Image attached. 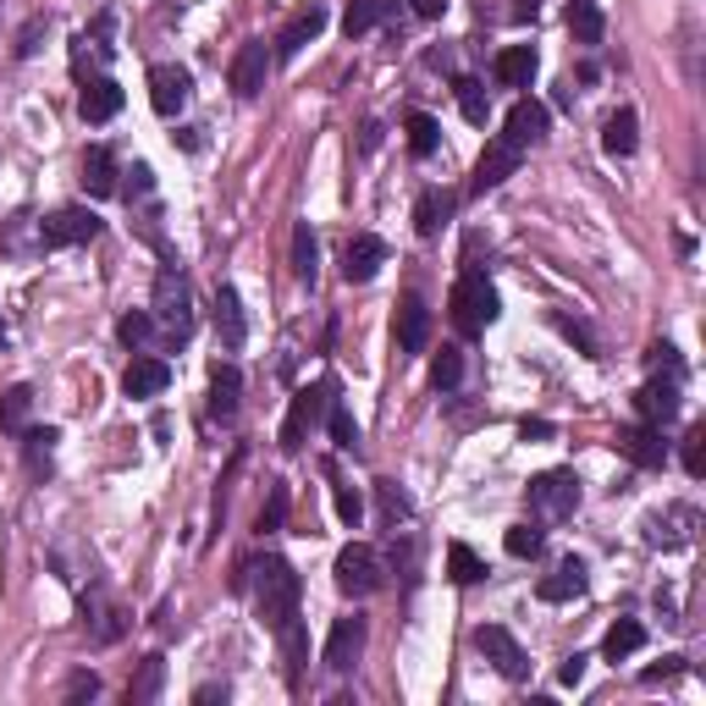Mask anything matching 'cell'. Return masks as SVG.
<instances>
[{
  "label": "cell",
  "instance_id": "6f0895ef",
  "mask_svg": "<svg viewBox=\"0 0 706 706\" xmlns=\"http://www.w3.org/2000/svg\"><path fill=\"white\" fill-rule=\"evenodd\" d=\"M45 29H51V23H45V18H34V23L23 29V40H18V56H34V51H40V34H45Z\"/></svg>",
  "mask_w": 706,
  "mask_h": 706
},
{
  "label": "cell",
  "instance_id": "2e32d148",
  "mask_svg": "<svg viewBox=\"0 0 706 706\" xmlns=\"http://www.w3.org/2000/svg\"><path fill=\"white\" fill-rule=\"evenodd\" d=\"M172 387V365L161 353H133V365L122 371V393L128 398H161Z\"/></svg>",
  "mask_w": 706,
  "mask_h": 706
},
{
  "label": "cell",
  "instance_id": "94428289",
  "mask_svg": "<svg viewBox=\"0 0 706 706\" xmlns=\"http://www.w3.org/2000/svg\"><path fill=\"white\" fill-rule=\"evenodd\" d=\"M536 12H541V0H514V23H536Z\"/></svg>",
  "mask_w": 706,
  "mask_h": 706
},
{
  "label": "cell",
  "instance_id": "816d5d0a",
  "mask_svg": "<svg viewBox=\"0 0 706 706\" xmlns=\"http://www.w3.org/2000/svg\"><path fill=\"white\" fill-rule=\"evenodd\" d=\"M95 695H100V673H89V668H84V673H73V679H67V690H62V701H95Z\"/></svg>",
  "mask_w": 706,
  "mask_h": 706
},
{
  "label": "cell",
  "instance_id": "f5cc1de1",
  "mask_svg": "<svg viewBox=\"0 0 706 706\" xmlns=\"http://www.w3.org/2000/svg\"><path fill=\"white\" fill-rule=\"evenodd\" d=\"M646 365H651V371H673V376H684V365H679V353H673L668 342H657V348L646 353Z\"/></svg>",
  "mask_w": 706,
  "mask_h": 706
},
{
  "label": "cell",
  "instance_id": "74e56055",
  "mask_svg": "<svg viewBox=\"0 0 706 706\" xmlns=\"http://www.w3.org/2000/svg\"><path fill=\"white\" fill-rule=\"evenodd\" d=\"M29 409H34V387H7L0 393V426L7 431H29Z\"/></svg>",
  "mask_w": 706,
  "mask_h": 706
},
{
  "label": "cell",
  "instance_id": "91938a15",
  "mask_svg": "<svg viewBox=\"0 0 706 706\" xmlns=\"http://www.w3.org/2000/svg\"><path fill=\"white\" fill-rule=\"evenodd\" d=\"M227 695H232L227 684H199V690H194V701H199V706H210V701H227Z\"/></svg>",
  "mask_w": 706,
  "mask_h": 706
},
{
  "label": "cell",
  "instance_id": "e0dca14e",
  "mask_svg": "<svg viewBox=\"0 0 706 706\" xmlns=\"http://www.w3.org/2000/svg\"><path fill=\"white\" fill-rule=\"evenodd\" d=\"M265 73H271V45L265 40H249L238 56H232V95L238 100H254L265 89Z\"/></svg>",
  "mask_w": 706,
  "mask_h": 706
},
{
  "label": "cell",
  "instance_id": "30bf717a",
  "mask_svg": "<svg viewBox=\"0 0 706 706\" xmlns=\"http://www.w3.org/2000/svg\"><path fill=\"white\" fill-rule=\"evenodd\" d=\"M188 100H194V73H188V67H177V62L150 67V106H155V117L172 122Z\"/></svg>",
  "mask_w": 706,
  "mask_h": 706
},
{
  "label": "cell",
  "instance_id": "8d00e7d4",
  "mask_svg": "<svg viewBox=\"0 0 706 706\" xmlns=\"http://www.w3.org/2000/svg\"><path fill=\"white\" fill-rule=\"evenodd\" d=\"M155 331H161V326H155V315H150V309H128V315L117 320V337H122L133 353H144V348L155 342Z\"/></svg>",
  "mask_w": 706,
  "mask_h": 706
},
{
  "label": "cell",
  "instance_id": "9a60e30c",
  "mask_svg": "<svg viewBox=\"0 0 706 706\" xmlns=\"http://www.w3.org/2000/svg\"><path fill=\"white\" fill-rule=\"evenodd\" d=\"M326 18H331V12L320 7V0H309L304 12H293V18H287V29L276 34V51H271V56H276V62H293V56H298V51H304L309 40H320Z\"/></svg>",
  "mask_w": 706,
  "mask_h": 706
},
{
  "label": "cell",
  "instance_id": "7c38bea8",
  "mask_svg": "<svg viewBox=\"0 0 706 706\" xmlns=\"http://www.w3.org/2000/svg\"><path fill=\"white\" fill-rule=\"evenodd\" d=\"M365 640H371V624H365V618H337L331 635H326L320 662H326L331 673H353V662L365 657Z\"/></svg>",
  "mask_w": 706,
  "mask_h": 706
},
{
  "label": "cell",
  "instance_id": "603a6c76",
  "mask_svg": "<svg viewBox=\"0 0 706 706\" xmlns=\"http://www.w3.org/2000/svg\"><path fill=\"white\" fill-rule=\"evenodd\" d=\"M426 342H431V304L420 293H409L404 309H398V348L404 353H426Z\"/></svg>",
  "mask_w": 706,
  "mask_h": 706
},
{
  "label": "cell",
  "instance_id": "ab89813d",
  "mask_svg": "<svg viewBox=\"0 0 706 706\" xmlns=\"http://www.w3.org/2000/svg\"><path fill=\"white\" fill-rule=\"evenodd\" d=\"M326 420H331V442H337L342 453H360V420L348 415V404H337V398H331Z\"/></svg>",
  "mask_w": 706,
  "mask_h": 706
},
{
  "label": "cell",
  "instance_id": "484cf974",
  "mask_svg": "<svg viewBox=\"0 0 706 706\" xmlns=\"http://www.w3.org/2000/svg\"><path fill=\"white\" fill-rule=\"evenodd\" d=\"M635 144H640V117H635L629 106H618V111L607 117V128H602V150H607L613 161H629Z\"/></svg>",
  "mask_w": 706,
  "mask_h": 706
},
{
  "label": "cell",
  "instance_id": "60d3db41",
  "mask_svg": "<svg viewBox=\"0 0 706 706\" xmlns=\"http://www.w3.org/2000/svg\"><path fill=\"white\" fill-rule=\"evenodd\" d=\"M276 635H282V651H287V684H298V673H304V651H309L304 624H298V618H287Z\"/></svg>",
  "mask_w": 706,
  "mask_h": 706
},
{
  "label": "cell",
  "instance_id": "44dd1931",
  "mask_svg": "<svg viewBox=\"0 0 706 706\" xmlns=\"http://www.w3.org/2000/svg\"><path fill=\"white\" fill-rule=\"evenodd\" d=\"M238 409H243V371L227 360V365L210 371V415H216L221 426H232Z\"/></svg>",
  "mask_w": 706,
  "mask_h": 706
},
{
  "label": "cell",
  "instance_id": "4fadbf2b",
  "mask_svg": "<svg viewBox=\"0 0 706 706\" xmlns=\"http://www.w3.org/2000/svg\"><path fill=\"white\" fill-rule=\"evenodd\" d=\"M613 448H618L635 470H662V464H668V442H662V431L646 426V420H640V426H624V431L613 437Z\"/></svg>",
  "mask_w": 706,
  "mask_h": 706
},
{
  "label": "cell",
  "instance_id": "3957f363",
  "mask_svg": "<svg viewBox=\"0 0 706 706\" xmlns=\"http://www.w3.org/2000/svg\"><path fill=\"white\" fill-rule=\"evenodd\" d=\"M448 315H453V326H459L464 337H481V331L503 315V298H497V287L486 282V271H464V276L453 282Z\"/></svg>",
  "mask_w": 706,
  "mask_h": 706
},
{
  "label": "cell",
  "instance_id": "681fc988",
  "mask_svg": "<svg viewBox=\"0 0 706 706\" xmlns=\"http://www.w3.org/2000/svg\"><path fill=\"white\" fill-rule=\"evenodd\" d=\"M282 519H287V486H282V481H271V503L260 508V530L271 536V530H282Z\"/></svg>",
  "mask_w": 706,
  "mask_h": 706
},
{
  "label": "cell",
  "instance_id": "ac0fdd59",
  "mask_svg": "<svg viewBox=\"0 0 706 706\" xmlns=\"http://www.w3.org/2000/svg\"><path fill=\"white\" fill-rule=\"evenodd\" d=\"M382 265H387V243H382L376 232L348 238V249H342V276H348V282H376Z\"/></svg>",
  "mask_w": 706,
  "mask_h": 706
},
{
  "label": "cell",
  "instance_id": "f1b7e54d",
  "mask_svg": "<svg viewBox=\"0 0 706 706\" xmlns=\"http://www.w3.org/2000/svg\"><path fill=\"white\" fill-rule=\"evenodd\" d=\"M569 34H574V45H602V34H607V18H602V7L596 0H569Z\"/></svg>",
  "mask_w": 706,
  "mask_h": 706
},
{
  "label": "cell",
  "instance_id": "7402d4cb",
  "mask_svg": "<svg viewBox=\"0 0 706 706\" xmlns=\"http://www.w3.org/2000/svg\"><path fill=\"white\" fill-rule=\"evenodd\" d=\"M216 331H221V348L227 353H238L243 342H249V320H243V298H238V287H216Z\"/></svg>",
  "mask_w": 706,
  "mask_h": 706
},
{
  "label": "cell",
  "instance_id": "8992f818",
  "mask_svg": "<svg viewBox=\"0 0 706 706\" xmlns=\"http://www.w3.org/2000/svg\"><path fill=\"white\" fill-rule=\"evenodd\" d=\"M331 398H337V387H331V382H315V387L293 393L287 420H282V448H287V453H298V448L309 442V431L320 426V415L331 409Z\"/></svg>",
  "mask_w": 706,
  "mask_h": 706
},
{
  "label": "cell",
  "instance_id": "ee69618b",
  "mask_svg": "<svg viewBox=\"0 0 706 706\" xmlns=\"http://www.w3.org/2000/svg\"><path fill=\"white\" fill-rule=\"evenodd\" d=\"M331 508H337V519H342L348 530H353V525L365 519V497L353 492V486H331Z\"/></svg>",
  "mask_w": 706,
  "mask_h": 706
},
{
  "label": "cell",
  "instance_id": "9c48e42d",
  "mask_svg": "<svg viewBox=\"0 0 706 706\" xmlns=\"http://www.w3.org/2000/svg\"><path fill=\"white\" fill-rule=\"evenodd\" d=\"M470 640H475V651H481V657H486V662H492L503 679H514V684H519V679L530 673V657L519 651V640H514L503 624H481Z\"/></svg>",
  "mask_w": 706,
  "mask_h": 706
},
{
  "label": "cell",
  "instance_id": "d6986e66",
  "mask_svg": "<svg viewBox=\"0 0 706 706\" xmlns=\"http://www.w3.org/2000/svg\"><path fill=\"white\" fill-rule=\"evenodd\" d=\"M547 106L541 100H514V111H508V122H503V139L514 144V150H530V144H541L547 139Z\"/></svg>",
  "mask_w": 706,
  "mask_h": 706
},
{
  "label": "cell",
  "instance_id": "e575fe53",
  "mask_svg": "<svg viewBox=\"0 0 706 706\" xmlns=\"http://www.w3.org/2000/svg\"><path fill=\"white\" fill-rule=\"evenodd\" d=\"M56 442H62V431H56V426H34V431H23V453H29V470H34V475H51V453H56Z\"/></svg>",
  "mask_w": 706,
  "mask_h": 706
},
{
  "label": "cell",
  "instance_id": "d4e9b609",
  "mask_svg": "<svg viewBox=\"0 0 706 706\" xmlns=\"http://www.w3.org/2000/svg\"><path fill=\"white\" fill-rule=\"evenodd\" d=\"M536 67H541V56H536L530 45H508V51L492 62V73H497V84H503V89H530Z\"/></svg>",
  "mask_w": 706,
  "mask_h": 706
},
{
  "label": "cell",
  "instance_id": "4316f807",
  "mask_svg": "<svg viewBox=\"0 0 706 706\" xmlns=\"http://www.w3.org/2000/svg\"><path fill=\"white\" fill-rule=\"evenodd\" d=\"M122 172H117V155L106 150V144H95L89 155H84V188H89V199H111L122 183H117Z\"/></svg>",
  "mask_w": 706,
  "mask_h": 706
},
{
  "label": "cell",
  "instance_id": "8fae6325",
  "mask_svg": "<svg viewBox=\"0 0 706 706\" xmlns=\"http://www.w3.org/2000/svg\"><path fill=\"white\" fill-rule=\"evenodd\" d=\"M695 530H701V514H695L690 503H668L662 514H651V519H646V541H651V547H662V552L690 547V541H695Z\"/></svg>",
  "mask_w": 706,
  "mask_h": 706
},
{
  "label": "cell",
  "instance_id": "7bdbcfd3",
  "mask_svg": "<svg viewBox=\"0 0 706 706\" xmlns=\"http://www.w3.org/2000/svg\"><path fill=\"white\" fill-rule=\"evenodd\" d=\"M679 459H684V475H690V481L706 475V426H690V431H684V453H679Z\"/></svg>",
  "mask_w": 706,
  "mask_h": 706
},
{
  "label": "cell",
  "instance_id": "e7e4bbea",
  "mask_svg": "<svg viewBox=\"0 0 706 706\" xmlns=\"http://www.w3.org/2000/svg\"><path fill=\"white\" fill-rule=\"evenodd\" d=\"M0 348H7V326H0Z\"/></svg>",
  "mask_w": 706,
  "mask_h": 706
},
{
  "label": "cell",
  "instance_id": "680465c9",
  "mask_svg": "<svg viewBox=\"0 0 706 706\" xmlns=\"http://www.w3.org/2000/svg\"><path fill=\"white\" fill-rule=\"evenodd\" d=\"M409 7H415V18H420V23H437V18L448 12V0H409Z\"/></svg>",
  "mask_w": 706,
  "mask_h": 706
},
{
  "label": "cell",
  "instance_id": "7a4b0ae2",
  "mask_svg": "<svg viewBox=\"0 0 706 706\" xmlns=\"http://www.w3.org/2000/svg\"><path fill=\"white\" fill-rule=\"evenodd\" d=\"M150 315H155V326H161L166 342H188V337H194V287H188V276H183L177 265H166V271L155 276Z\"/></svg>",
  "mask_w": 706,
  "mask_h": 706
},
{
  "label": "cell",
  "instance_id": "c3c4849f",
  "mask_svg": "<svg viewBox=\"0 0 706 706\" xmlns=\"http://www.w3.org/2000/svg\"><path fill=\"white\" fill-rule=\"evenodd\" d=\"M376 497H382V514H387V525L409 519V497L398 492V481H376Z\"/></svg>",
  "mask_w": 706,
  "mask_h": 706
},
{
  "label": "cell",
  "instance_id": "836d02e7",
  "mask_svg": "<svg viewBox=\"0 0 706 706\" xmlns=\"http://www.w3.org/2000/svg\"><path fill=\"white\" fill-rule=\"evenodd\" d=\"M453 95H459L464 122L486 128V117H492V95H486V84H481V78H459V84H453Z\"/></svg>",
  "mask_w": 706,
  "mask_h": 706
},
{
  "label": "cell",
  "instance_id": "5bb4252c",
  "mask_svg": "<svg viewBox=\"0 0 706 706\" xmlns=\"http://www.w3.org/2000/svg\"><path fill=\"white\" fill-rule=\"evenodd\" d=\"M519 161H525V150H514L503 133L486 144V155H481V166H475V183H470V194H492V188H503L514 172H519Z\"/></svg>",
  "mask_w": 706,
  "mask_h": 706
},
{
  "label": "cell",
  "instance_id": "f546056e",
  "mask_svg": "<svg viewBox=\"0 0 706 706\" xmlns=\"http://www.w3.org/2000/svg\"><path fill=\"white\" fill-rule=\"evenodd\" d=\"M404 128H409V155H415V161H431V155L442 150V122H437L431 111H409Z\"/></svg>",
  "mask_w": 706,
  "mask_h": 706
},
{
  "label": "cell",
  "instance_id": "6da1fadb",
  "mask_svg": "<svg viewBox=\"0 0 706 706\" xmlns=\"http://www.w3.org/2000/svg\"><path fill=\"white\" fill-rule=\"evenodd\" d=\"M249 574H254V607H260V618L271 629H282L287 618H298L304 580H298V569L287 558H260V563H249Z\"/></svg>",
  "mask_w": 706,
  "mask_h": 706
},
{
  "label": "cell",
  "instance_id": "9f6ffc18",
  "mask_svg": "<svg viewBox=\"0 0 706 706\" xmlns=\"http://www.w3.org/2000/svg\"><path fill=\"white\" fill-rule=\"evenodd\" d=\"M519 437H525V442H552L558 431H552V420H530V415H525V420H519Z\"/></svg>",
  "mask_w": 706,
  "mask_h": 706
},
{
  "label": "cell",
  "instance_id": "f35d334b",
  "mask_svg": "<svg viewBox=\"0 0 706 706\" xmlns=\"http://www.w3.org/2000/svg\"><path fill=\"white\" fill-rule=\"evenodd\" d=\"M382 23V0H348V12H342V34L348 40H360Z\"/></svg>",
  "mask_w": 706,
  "mask_h": 706
},
{
  "label": "cell",
  "instance_id": "4dcf8cb0",
  "mask_svg": "<svg viewBox=\"0 0 706 706\" xmlns=\"http://www.w3.org/2000/svg\"><path fill=\"white\" fill-rule=\"evenodd\" d=\"M640 646H646V624L618 618V624L607 629V640H602V657H607V662H624V657H635Z\"/></svg>",
  "mask_w": 706,
  "mask_h": 706
},
{
  "label": "cell",
  "instance_id": "ffe728a7",
  "mask_svg": "<svg viewBox=\"0 0 706 706\" xmlns=\"http://www.w3.org/2000/svg\"><path fill=\"white\" fill-rule=\"evenodd\" d=\"M591 591V569H585V558H563L541 585H536V596L541 602H580Z\"/></svg>",
  "mask_w": 706,
  "mask_h": 706
},
{
  "label": "cell",
  "instance_id": "db71d44e",
  "mask_svg": "<svg viewBox=\"0 0 706 706\" xmlns=\"http://www.w3.org/2000/svg\"><path fill=\"white\" fill-rule=\"evenodd\" d=\"M585 662H591L585 651H574V657H563V668H558V684H569V690H574V684L585 679Z\"/></svg>",
  "mask_w": 706,
  "mask_h": 706
},
{
  "label": "cell",
  "instance_id": "277c9868",
  "mask_svg": "<svg viewBox=\"0 0 706 706\" xmlns=\"http://www.w3.org/2000/svg\"><path fill=\"white\" fill-rule=\"evenodd\" d=\"M525 503L541 525H563L574 508H580V475L574 470H541L530 486H525Z\"/></svg>",
  "mask_w": 706,
  "mask_h": 706
},
{
  "label": "cell",
  "instance_id": "7dc6e473",
  "mask_svg": "<svg viewBox=\"0 0 706 706\" xmlns=\"http://www.w3.org/2000/svg\"><path fill=\"white\" fill-rule=\"evenodd\" d=\"M122 194H128V205H150V199H155V172L139 161V166L128 172V188H122Z\"/></svg>",
  "mask_w": 706,
  "mask_h": 706
},
{
  "label": "cell",
  "instance_id": "d590c367",
  "mask_svg": "<svg viewBox=\"0 0 706 706\" xmlns=\"http://www.w3.org/2000/svg\"><path fill=\"white\" fill-rule=\"evenodd\" d=\"M448 580H453V585H481V580H486L481 552L464 547V541H453V547H448Z\"/></svg>",
  "mask_w": 706,
  "mask_h": 706
},
{
  "label": "cell",
  "instance_id": "be15d7a7",
  "mask_svg": "<svg viewBox=\"0 0 706 706\" xmlns=\"http://www.w3.org/2000/svg\"><path fill=\"white\" fill-rule=\"evenodd\" d=\"M177 144H183V150H199L205 139H199V128H177Z\"/></svg>",
  "mask_w": 706,
  "mask_h": 706
},
{
  "label": "cell",
  "instance_id": "d6a6232c",
  "mask_svg": "<svg viewBox=\"0 0 706 706\" xmlns=\"http://www.w3.org/2000/svg\"><path fill=\"white\" fill-rule=\"evenodd\" d=\"M293 276H298V282H315V276H320V243H315L309 221L293 227Z\"/></svg>",
  "mask_w": 706,
  "mask_h": 706
},
{
  "label": "cell",
  "instance_id": "1f68e13d",
  "mask_svg": "<svg viewBox=\"0 0 706 706\" xmlns=\"http://www.w3.org/2000/svg\"><path fill=\"white\" fill-rule=\"evenodd\" d=\"M161 690H166V657L155 651V657H144V662H139V679L128 684V701H133V706H150Z\"/></svg>",
  "mask_w": 706,
  "mask_h": 706
},
{
  "label": "cell",
  "instance_id": "b9f144b4",
  "mask_svg": "<svg viewBox=\"0 0 706 706\" xmlns=\"http://www.w3.org/2000/svg\"><path fill=\"white\" fill-rule=\"evenodd\" d=\"M431 382H437L442 393H453V387L464 382V353H459V348H442L437 360H431Z\"/></svg>",
  "mask_w": 706,
  "mask_h": 706
},
{
  "label": "cell",
  "instance_id": "11a10c76",
  "mask_svg": "<svg viewBox=\"0 0 706 706\" xmlns=\"http://www.w3.org/2000/svg\"><path fill=\"white\" fill-rule=\"evenodd\" d=\"M684 673V657H662V668H646L640 684H662V679H679Z\"/></svg>",
  "mask_w": 706,
  "mask_h": 706
},
{
  "label": "cell",
  "instance_id": "f6af8a7d",
  "mask_svg": "<svg viewBox=\"0 0 706 706\" xmlns=\"http://www.w3.org/2000/svg\"><path fill=\"white\" fill-rule=\"evenodd\" d=\"M541 541H547V536H541L536 525H514V530L503 536V547H508V558H536V552H541Z\"/></svg>",
  "mask_w": 706,
  "mask_h": 706
},
{
  "label": "cell",
  "instance_id": "83f0119b",
  "mask_svg": "<svg viewBox=\"0 0 706 706\" xmlns=\"http://www.w3.org/2000/svg\"><path fill=\"white\" fill-rule=\"evenodd\" d=\"M448 216H453V194H448V188H426V194L415 199V232H420V238H437V232L448 227Z\"/></svg>",
  "mask_w": 706,
  "mask_h": 706
},
{
  "label": "cell",
  "instance_id": "5b68a950",
  "mask_svg": "<svg viewBox=\"0 0 706 706\" xmlns=\"http://www.w3.org/2000/svg\"><path fill=\"white\" fill-rule=\"evenodd\" d=\"M331 574H337V591H342V596H353V602H365V596H376V591L387 585V563H382V552H376V547H365V541L342 547Z\"/></svg>",
  "mask_w": 706,
  "mask_h": 706
},
{
  "label": "cell",
  "instance_id": "6125c7cd",
  "mask_svg": "<svg viewBox=\"0 0 706 706\" xmlns=\"http://www.w3.org/2000/svg\"><path fill=\"white\" fill-rule=\"evenodd\" d=\"M376 144H382V122H365V139H360V150H365V155H371V150H376Z\"/></svg>",
  "mask_w": 706,
  "mask_h": 706
},
{
  "label": "cell",
  "instance_id": "52a82bcc",
  "mask_svg": "<svg viewBox=\"0 0 706 706\" xmlns=\"http://www.w3.org/2000/svg\"><path fill=\"white\" fill-rule=\"evenodd\" d=\"M95 238H100V216L84 210V205H67V210L40 221V243L45 249H78V243H95Z\"/></svg>",
  "mask_w": 706,
  "mask_h": 706
},
{
  "label": "cell",
  "instance_id": "bcb514c9",
  "mask_svg": "<svg viewBox=\"0 0 706 706\" xmlns=\"http://www.w3.org/2000/svg\"><path fill=\"white\" fill-rule=\"evenodd\" d=\"M552 326H558L569 342H580V353H591V360H596V337H591V326H585V320H574V315H563V309H558V315H552Z\"/></svg>",
  "mask_w": 706,
  "mask_h": 706
},
{
  "label": "cell",
  "instance_id": "ba28073f",
  "mask_svg": "<svg viewBox=\"0 0 706 706\" xmlns=\"http://www.w3.org/2000/svg\"><path fill=\"white\" fill-rule=\"evenodd\" d=\"M679 393H684V376H673V371H668V376H651V382L635 393V415H640L646 426H657V431H662V426H673V420H679V409H684V398H679Z\"/></svg>",
  "mask_w": 706,
  "mask_h": 706
},
{
  "label": "cell",
  "instance_id": "f907efd6",
  "mask_svg": "<svg viewBox=\"0 0 706 706\" xmlns=\"http://www.w3.org/2000/svg\"><path fill=\"white\" fill-rule=\"evenodd\" d=\"M128 624H133V618H128L122 607H106V613H100V624H95V646H111V640H122V635H128Z\"/></svg>",
  "mask_w": 706,
  "mask_h": 706
},
{
  "label": "cell",
  "instance_id": "cb8c5ba5",
  "mask_svg": "<svg viewBox=\"0 0 706 706\" xmlns=\"http://www.w3.org/2000/svg\"><path fill=\"white\" fill-rule=\"evenodd\" d=\"M78 111H84V122H111L122 111V84L117 78H89L84 95H78Z\"/></svg>",
  "mask_w": 706,
  "mask_h": 706
}]
</instances>
